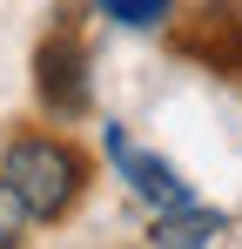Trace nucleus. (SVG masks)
<instances>
[{"mask_svg": "<svg viewBox=\"0 0 242 249\" xmlns=\"http://www.w3.org/2000/svg\"><path fill=\"white\" fill-rule=\"evenodd\" d=\"M0 175H7V189L27 202L34 222H61L68 209L81 202V189H87V155H81L68 135H14L7 142V155H0Z\"/></svg>", "mask_w": 242, "mask_h": 249, "instance_id": "nucleus-1", "label": "nucleus"}, {"mask_svg": "<svg viewBox=\"0 0 242 249\" xmlns=\"http://www.w3.org/2000/svg\"><path fill=\"white\" fill-rule=\"evenodd\" d=\"M34 94L54 122H81L94 108V54L74 27H54L34 47Z\"/></svg>", "mask_w": 242, "mask_h": 249, "instance_id": "nucleus-2", "label": "nucleus"}, {"mask_svg": "<svg viewBox=\"0 0 242 249\" xmlns=\"http://www.w3.org/2000/svg\"><path fill=\"white\" fill-rule=\"evenodd\" d=\"M175 27V54L202 61L208 74H242V0H202Z\"/></svg>", "mask_w": 242, "mask_h": 249, "instance_id": "nucleus-3", "label": "nucleus"}, {"mask_svg": "<svg viewBox=\"0 0 242 249\" xmlns=\"http://www.w3.org/2000/svg\"><path fill=\"white\" fill-rule=\"evenodd\" d=\"M101 155H108V168H115L148 209H182V202H195V189L182 182V168L161 162V155H148V148H135L121 122H101Z\"/></svg>", "mask_w": 242, "mask_h": 249, "instance_id": "nucleus-4", "label": "nucleus"}, {"mask_svg": "<svg viewBox=\"0 0 242 249\" xmlns=\"http://www.w3.org/2000/svg\"><path fill=\"white\" fill-rule=\"evenodd\" d=\"M215 236H229V215H222V209H202V202L155 209V229H148L155 249H208Z\"/></svg>", "mask_w": 242, "mask_h": 249, "instance_id": "nucleus-5", "label": "nucleus"}, {"mask_svg": "<svg viewBox=\"0 0 242 249\" xmlns=\"http://www.w3.org/2000/svg\"><path fill=\"white\" fill-rule=\"evenodd\" d=\"M94 14L128 27V34H155V27L175 20V0H94Z\"/></svg>", "mask_w": 242, "mask_h": 249, "instance_id": "nucleus-6", "label": "nucleus"}, {"mask_svg": "<svg viewBox=\"0 0 242 249\" xmlns=\"http://www.w3.org/2000/svg\"><path fill=\"white\" fill-rule=\"evenodd\" d=\"M27 222H34L27 202H20V196L7 189V175H0V249H20V243H27Z\"/></svg>", "mask_w": 242, "mask_h": 249, "instance_id": "nucleus-7", "label": "nucleus"}]
</instances>
